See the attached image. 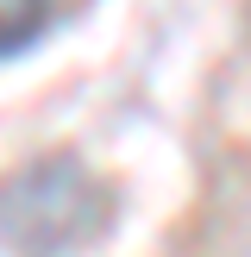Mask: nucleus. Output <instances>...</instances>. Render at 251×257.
I'll use <instances>...</instances> for the list:
<instances>
[{"label": "nucleus", "instance_id": "f03ea898", "mask_svg": "<svg viewBox=\"0 0 251 257\" xmlns=\"http://www.w3.org/2000/svg\"><path fill=\"white\" fill-rule=\"evenodd\" d=\"M50 19V0H0V57H19Z\"/></svg>", "mask_w": 251, "mask_h": 257}, {"label": "nucleus", "instance_id": "f257e3e1", "mask_svg": "<svg viewBox=\"0 0 251 257\" xmlns=\"http://www.w3.org/2000/svg\"><path fill=\"white\" fill-rule=\"evenodd\" d=\"M113 226V188L82 157H38L7 182V251L75 257Z\"/></svg>", "mask_w": 251, "mask_h": 257}]
</instances>
